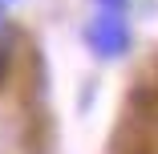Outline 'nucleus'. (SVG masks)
<instances>
[{
    "instance_id": "nucleus-1",
    "label": "nucleus",
    "mask_w": 158,
    "mask_h": 154,
    "mask_svg": "<svg viewBox=\"0 0 158 154\" xmlns=\"http://www.w3.org/2000/svg\"><path fill=\"white\" fill-rule=\"evenodd\" d=\"M85 41H89V49L98 57H122L126 49H130V24H126V16L118 8H102L89 20Z\"/></svg>"
},
{
    "instance_id": "nucleus-2",
    "label": "nucleus",
    "mask_w": 158,
    "mask_h": 154,
    "mask_svg": "<svg viewBox=\"0 0 158 154\" xmlns=\"http://www.w3.org/2000/svg\"><path fill=\"white\" fill-rule=\"evenodd\" d=\"M8 61H12V28L0 20V77L8 73Z\"/></svg>"
},
{
    "instance_id": "nucleus-3",
    "label": "nucleus",
    "mask_w": 158,
    "mask_h": 154,
    "mask_svg": "<svg viewBox=\"0 0 158 154\" xmlns=\"http://www.w3.org/2000/svg\"><path fill=\"white\" fill-rule=\"evenodd\" d=\"M98 4H102V8H118V12H122V4H126V0H98Z\"/></svg>"
},
{
    "instance_id": "nucleus-4",
    "label": "nucleus",
    "mask_w": 158,
    "mask_h": 154,
    "mask_svg": "<svg viewBox=\"0 0 158 154\" xmlns=\"http://www.w3.org/2000/svg\"><path fill=\"white\" fill-rule=\"evenodd\" d=\"M4 4H12V0H0V8H4Z\"/></svg>"
}]
</instances>
